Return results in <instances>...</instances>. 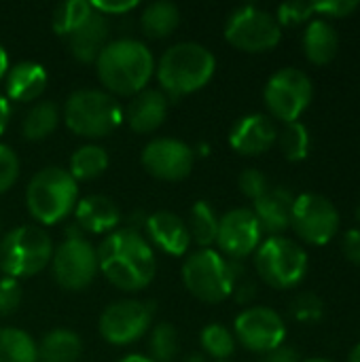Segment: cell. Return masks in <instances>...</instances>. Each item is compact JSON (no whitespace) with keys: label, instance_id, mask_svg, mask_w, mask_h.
<instances>
[{"label":"cell","instance_id":"obj_1","mask_svg":"<svg viewBox=\"0 0 360 362\" xmlns=\"http://www.w3.org/2000/svg\"><path fill=\"white\" fill-rule=\"evenodd\" d=\"M98 252V269L121 291H140L151 284L157 261L151 244L136 229H117L104 238Z\"/></svg>","mask_w":360,"mask_h":362},{"label":"cell","instance_id":"obj_15","mask_svg":"<svg viewBox=\"0 0 360 362\" xmlns=\"http://www.w3.org/2000/svg\"><path fill=\"white\" fill-rule=\"evenodd\" d=\"M193 148L178 138H155L140 155L144 170L159 180H182L193 170Z\"/></svg>","mask_w":360,"mask_h":362},{"label":"cell","instance_id":"obj_27","mask_svg":"<svg viewBox=\"0 0 360 362\" xmlns=\"http://www.w3.org/2000/svg\"><path fill=\"white\" fill-rule=\"evenodd\" d=\"M38 350L34 339L15 327H0V362H36Z\"/></svg>","mask_w":360,"mask_h":362},{"label":"cell","instance_id":"obj_21","mask_svg":"<svg viewBox=\"0 0 360 362\" xmlns=\"http://www.w3.org/2000/svg\"><path fill=\"white\" fill-rule=\"evenodd\" d=\"M106 38H108V21L102 13L93 11L85 19V23H81L72 34H68V49L79 62L89 64L98 59V55L106 47Z\"/></svg>","mask_w":360,"mask_h":362},{"label":"cell","instance_id":"obj_34","mask_svg":"<svg viewBox=\"0 0 360 362\" xmlns=\"http://www.w3.org/2000/svg\"><path fill=\"white\" fill-rule=\"evenodd\" d=\"M178 331L170 322H159L153 327L149 335V352L151 361L172 362L178 356Z\"/></svg>","mask_w":360,"mask_h":362},{"label":"cell","instance_id":"obj_6","mask_svg":"<svg viewBox=\"0 0 360 362\" xmlns=\"http://www.w3.org/2000/svg\"><path fill=\"white\" fill-rule=\"evenodd\" d=\"M121 106L104 89H76L64 106V121L70 132L83 138H104L121 125Z\"/></svg>","mask_w":360,"mask_h":362},{"label":"cell","instance_id":"obj_30","mask_svg":"<svg viewBox=\"0 0 360 362\" xmlns=\"http://www.w3.org/2000/svg\"><path fill=\"white\" fill-rule=\"evenodd\" d=\"M189 233L191 238L202 246V248H210V244L216 242V233H219V216L214 212V208L199 199L193 204L191 214H189Z\"/></svg>","mask_w":360,"mask_h":362},{"label":"cell","instance_id":"obj_3","mask_svg":"<svg viewBox=\"0 0 360 362\" xmlns=\"http://www.w3.org/2000/svg\"><path fill=\"white\" fill-rule=\"evenodd\" d=\"M216 70L214 53L193 40L172 45L157 64V81L166 93L180 98L202 89Z\"/></svg>","mask_w":360,"mask_h":362},{"label":"cell","instance_id":"obj_45","mask_svg":"<svg viewBox=\"0 0 360 362\" xmlns=\"http://www.w3.org/2000/svg\"><path fill=\"white\" fill-rule=\"evenodd\" d=\"M8 119H11V106H8V100L0 93V136H2V132L6 129V125H8Z\"/></svg>","mask_w":360,"mask_h":362},{"label":"cell","instance_id":"obj_38","mask_svg":"<svg viewBox=\"0 0 360 362\" xmlns=\"http://www.w3.org/2000/svg\"><path fill=\"white\" fill-rule=\"evenodd\" d=\"M19 178V157L17 153L0 142V193L8 191Z\"/></svg>","mask_w":360,"mask_h":362},{"label":"cell","instance_id":"obj_8","mask_svg":"<svg viewBox=\"0 0 360 362\" xmlns=\"http://www.w3.org/2000/svg\"><path fill=\"white\" fill-rule=\"evenodd\" d=\"M308 265L310 259L306 248L284 235H272L255 250V267L259 278L278 291L297 286L306 278Z\"/></svg>","mask_w":360,"mask_h":362},{"label":"cell","instance_id":"obj_49","mask_svg":"<svg viewBox=\"0 0 360 362\" xmlns=\"http://www.w3.org/2000/svg\"><path fill=\"white\" fill-rule=\"evenodd\" d=\"M301 362H335V361H331V358H323V356H316V358H308V361H301Z\"/></svg>","mask_w":360,"mask_h":362},{"label":"cell","instance_id":"obj_36","mask_svg":"<svg viewBox=\"0 0 360 362\" xmlns=\"http://www.w3.org/2000/svg\"><path fill=\"white\" fill-rule=\"evenodd\" d=\"M314 15V2H303V0H293L284 2L278 6L276 19L280 25H297L308 21Z\"/></svg>","mask_w":360,"mask_h":362},{"label":"cell","instance_id":"obj_39","mask_svg":"<svg viewBox=\"0 0 360 362\" xmlns=\"http://www.w3.org/2000/svg\"><path fill=\"white\" fill-rule=\"evenodd\" d=\"M21 303V286L15 278L4 276L0 280V318H6L17 312Z\"/></svg>","mask_w":360,"mask_h":362},{"label":"cell","instance_id":"obj_46","mask_svg":"<svg viewBox=\"0 0 360 362\" xmlns=\"http://www.w3.org/2000/svg\"><path fill=\"white\" fill-rule=\"evenodd\" d=\"M6 70H8V55H6V49L0 42V78L6 74Z\"/></svg>","mask_w":360,"mask_h":362},{"label":"cell","instance_id":"obj_4","mask_svg":"<svg viewBox=\"0 0 360 362\" xmlns=\"http://www.w3.org/2000/svg\"><path fill=\"white\" fill-rule=\"evenodd\" d=\"M244 274V267L223 257L212 248H199L189 255L182 265V282L191 295L206 303H221L231 297L236 280Z\"/></svg>","mask_w":360,"mask_h":362},{"label":"cell","instance_id":"obj_47","mask_svg":"<svg viewBox=\"0 0 360 362\" xmlns=\"http://www.w3.org/2000/svg\"><path fill=\"white\" fill-rule=\"evenodd\" d=\"M119 362H155V361H151L149 356H142V354H129V356L121 358Z\"/></svg>","mask_w":360,"mask_h":362},{"label":"cell","instance_id":"obj_33","mask_svg":"<svg viewBox=\"0 0 360 362\" xmlns=\"http://www.w3.org/2000/svg\"><path fill=\"white\" fill-rule=\"evenodd\" d=\"M199 341H202V348L208 356H212L216 362L229 361L231 354L236 352V337L233 333L219 325V322H212L208 327L202 329L199 333Z\"/></svg>","mask_w":360,"mask_h":362},{"label":"cell","instance_id":"obj_35","mask_svg":"<svg viewBox=\"0 0 360 362\" xmlns=\"http://www.w3.org/2000/svg\"><path fill=\"white\" fill-rule=\"evenodd\" d=\"M289 310H291V316H293L295 320L306 322V325L318 322V320L325 316V303H323V299H320L316 293H310V291L299 293V295L291 301Z\"/></svg>","mask_w":360,"mask_h":362},{"label":"cell","instance_id":"obj_52","mask_svg":"<svg viewBox=\"0 0 360 362\" xmlns=\"http://www.w3.org/2000/svg\"><path fill=\"white\" fill-rule=\"evenodd\" d=\"M223 362H229V361H223Z\"/></svg>","mask_w":360,"mask_h":362},{"label":"cell","instance_id":"obj_29","mask_svg":"<svg viewBox=\"0 0 360 362\" xmlns=\"http://www.w3.org/2000/svg\"><path fill=\"white\" fill-rule=\"evenodd\" d=\"M108 168V153L98 144H85L70 157V176L74 180H91Z\"/></svg>","mask_w":360,"mask_h":362},{"label":"cell","instance_id":"obj_23","mask_svg":"<svg viewBox=\"0 0 360 362\" xmlns=\"http://www.w3.org/2000/svg\"><path fill=\"white\" fill-rule=\"evenodd\" d=\"M76 223L89 233L112 231L121 221L119 206L106 195H87L74 206Z\"/></svg>","mask_w":360,"mask_h":362},{"label":"cell","instance_id":"obj_37","mask_svg":"<svg viewBox=\"0 0 360 362\" xmlns=\"http://www.w3.org/2000/svg\"><path fill=\"white\" fill-rule=\"evenodd\" d=\"M238 187H240V191H242L248 199L257 202L259 197H263V195L267 193L269 182H267V176H265L261 170H257V168H246V170L240 174V178H238Z\"/></svg>","mask_w":360,"mask_h":362},{"label":"cell","instance_id":"obj_18","mask_svg":"<svg viewBox=\"0 0 360 362\" xmlns=\"http://www.w3.org/2000/svg\"><path fill=\"white\" fill-rule=\"evenodd\" d=\"M295 195L286 187H269L263 197L252 206V212L261 225V231L272 235H282L291 227Z\"/></svg>","mask_w":360,"mask_h":362},{"label":"cell","instance_id":"obj_20","mask_svg":"<svg viewBox=\"0 0 360 362\" xmlns=\"http://www.w3.org/2000/svg\"><path fill=\"white\" fill-rule=\"evenodd\" d=\"M170 100L161 89H142L127 106V123L138 134L155 132L168 117Z\"/></svg>","mask_w":360,"mask_h":362},{"label":"cell","instance_id":"obj_19","mask_svg":"<svg viewBox=\"0 0 360 362\" xmlns=\"http://www.w3.org/2000/svg\"><path fill=\"white\" fill-rule=\"evenodd\" d=\"M146 233L159 250L174 257H182L191 244L187 223L178 214L168 210H159L146 218Z\"/></svg>","mask_w":360,"mask_h":362},{"label":"cell","instance_id":"obj_7","mask_svg":"<svg viewBox=\"0 0 360 362\" xmlns=\"http://www.w3.org/2000/svg\"><path fill=\"white\" fill-rule=\"evenodd\" d=\"M53 259V242L49 233L36 225L11 229L0 242V269L8 278H30L42 272Z\"/></svg>","mask_w":360,"mask_h":362},{"label":"cell","instance_id":"obj_26","mask_svg":"<svg viewBox=\"0 0 360 362\" xmlns=\"http://www.w3.org/2000/svg\"><path fill=\"white\" fill-rule=\"evenodd\" d=\"M180 21V11L170 0H155L151 2L140 17V25L146 36L151 38H163L176 30Z\"/></svg>","mask_w":360,"mask_h":362},{"label":"cell","instance_id":"obj_44","mask_svg":"<svg viewBox=\"0 0 360 362\" xmlns=\"http://www.w3.org/2000/svg\"><path fill=\"white\" fill-rule=\"evenodd\" d=\"M263 362H301V356L295 348L291 346H280L276 348L274 352L265 354L263 356Z\"/></svg>","mask_w":360,"mask_h":362},{"label":"cell","instance_id":"obj_22","mask_svg":"<svg viewBox=\"0 0 360 362\" xmlns=\"http://www.w3.org/2000/svg\"><path fill=\"white\" fill-rule=\"evenodd\" d=\"M4 83H6V95L15 102H32L36 100L49 81V74L45 70L42 64L38 62H17L15 66H11L4 74Z\"/></svg>","mask_w":360,"mask_h":362},{"label":"cell","instance_id":"obj_5","mask_svg":"<svg viewBox=\"0 0 360 362\" xmlns=\"http://www.w3.org/2000/svg\"><path fill=\"white\" fill-rule=\"evenodd\" d=\"M79 199V185L68 170L49 165L32 176L25 189L30 214L42 225H53L66 218Z\"/></svg>","mask_w":360,"mask_h":362},{"label":"cell","instance_id":"obj_16","mask_svg":"<svg viewBox=\"0 0 360 362\" xmlns=\"http://www.w3.org/2000/svg\"><path fill=\"white\" fill-rule=\"evenodd\" d=\"M261 225L252 208H233L219 218L216 244L227 255V259L240 261L252 255L263 242Z\"/></svg>","mask_w":360,"mask_h":362},{"label":"cell","instance_id":"obj_28","mask_svg":"<svg viewBox=\"0 0 360 362\" xmlns=\"http://www.w3.org/2000/svg\"><path fill=\"white\" fill-rule=\"evenodd\" d=\"M57 123H59L57 104L51 100H40L28 110L21 123V132L28 140H42L57 127Z\"/></svg>","mask_w":360,"mask_h":362},{"label":"cell","instance_id":"obj_11","mask_svg":"<svg viewBox=\"0 0 360 362\" xmlns=\"http://www.w3.org/2000/svg\"><path fill=\"white\" fill-rule=\"evenodd\" d=\"M339 223V210L329 197L312 191L295 195L291 227L301 242L312 246H325L337 235Z\"/></svg>","mask_w":360,"mask_h":362},{"label":"cell","instance_id":"obj_13","mask_svg":"<svg viewBox=\"0 0 360 362\" xmlns=\"http://www.w3.org/2000/svg\"><path fill=\"white\" fill-rule=\"evenodd\" d=\"M233 337L250 352L269 354L284 346L286 325L276 310L265 305H250L236 316Z\"/></svg>","mask_w":360,"mask_h":362},{"label":"cell","instance_id":"obj_14","mask_svg":"<svg viewBox=\"0 0 360 362\" xmlns=\"http://www.w3.org/2000/svg\"><path fill=\"white\" fill-rule=\"evenodd\" d=\"M155 303L125 299L110 303L100 316V335L112 346H127L140 339L153 320Z\"/></svg>","mask_w":360,"mask_h":362},{"label":"cell","instance_id":"obj_10","mask_svg":"<svg viewBox=\"0 0 360 362\" xmlns=\"http://www.w3.org/2000/svg\"><path fill=\"white\" fill-rule=\"evenodd\" d=\"M225 38L240 51L261 53L274 49L282 38L276 15L255 4L238 6L225 21Z\"/></svg>","mask_w":360,"mask_h":362},{"label":"cell","instance_id":"obj_50","mask_svg":"<svg viewBox=\"0 0 360 362\" xmlns=\"http://www.w3.org/2000/svg\"><path fill=\"white\" fill-rule=\"evenodd\" d=\"M185 362H204V358H202L199 354H191V356H189Z\"/></svg>","mask_w":360,"mask_h":362},{"label":"cell","instance_id":"obj_17","mask_svg":"<svg viewBox=\"0 0 360 362\" xmlns=\"http://www.w3.org/2000/svg\"><path fill=\"white\" fill-rule=\"evenodd\" d=\"M278 142V127L269 115L250 112L240 117L229 132V144L242 155H261Z\"/></svg>","mask_w":360,"mask_h":362},{"label":"cell","instance_id":"obj_42","mask_svg":"<svg viewBox=\"0 0 360 362\" xmlns=\"http://www.w3.org/2000/svg\"><path fill=\"white\" fill-rule=\"evenodd\" d=\"M136 0H95L91 2L93 11L102 15H117V13H127L136 6Z\"/></svg>","mask_w":360,"mask_h":362},{"label":"cell","instance_id":"obj_48","mask_svg":"<svg viewBox=\"0 0 360 362\" xmlns=\"http://www.w3.org/2000/svg\"><path fill=\"white\" fill-rule=\"evenodd\" d=\"M348 362H360V344H356V346L352 348V352H350V356H348Z\"/></svg>","mask_w":360,"mask_h":362},{"label":"cell","instance_id":"obj_25","mask_svg":"<svg viewBox=\"0 0 360 362\" xmlns=\"http://www.w3.org/2000/svg\"><path fill=\"white\" fill-rule=\"evenodd\" d=\"M36 350L40 362H76V358L81 356L83 344L74 331L55 329L42 337Z\"/></svg>","mask_w":360,"mask_h":362},{"label":"cell","instance_id":"obj_12","mask_svg":"<svg viewBox=\"0 0 360 362\" xmlns=\"http://www.w3.org/2000/svg\"><path fill=\"white\" fill-rule=\"evenodd\" d=\"M53 278L66 291H83L95 278L98 252L81 235H68L53 252Z\"/></svg>","mask_w":360,"mask_h":362},{"label":"cell","instance_id":"obj_32","mask_svg":"<svg viewBox=\"0 0 360 362\" xmlns=\"http://www.w3.org/2000/svg\"><path fill=\"white\" fill-rule=\"evenodd\" d=\"M278 144L289 161H303L312 146L310 129L301 121L284 123L282 132H278Z\"/></svg>","mask_w":360,"mask_h":362},{"label":"cell","instance_id":"obj_51","mask_svg":"<svg viewBox=\"0 0 360 362\" xmlns=\"http://www.w3.org/2000/svg\"><path fill=\"white\" fill-rule=\"evenodd\" d=\"M356 221L360 223V202H359V206H356Z\"/></svg>","mask_w":360,"mask_h":362},{"label":"cell","instance_id":"obj_24","mask_svg":"<svg viewBox=\"0 0 360 362\" xmlns=\"http://www.w3.org/2000/svg\"><path fill=\"white\" fill-rule=\"evenodd\" d=\"M301 42H303L306 57L316 66H325L333 62L339 51V34L335 25L325 17L310 19Z\"/></svg>","mask_w":360,"mask_h":362},{"label":"cell","instance_id":"obj_43","mask_svg":"<svg viewBox=\"0 0 360 362\" xmlns=\"http://www.w3.org/2000/svg\"><path fill=\"white\" fill-rule=\"evenodd\" d=\"M231 295H233L236 301H240V303H250V301L257 297V284H255L250 278H246V276L242 274V276L236 280Z\"/></svg>","mask_w":360,"mask_h":362},{"label":"cell","instance_id":"obj_9","mask_svg":"<svg viewBox=\"0 0 360 362\" xmlns=\"http://www.w3.org/2000/svg\"><path fill=\"white\" fill-rule=\"evenodd\" d=\"M314 95V85L308 72L295 66H286L276 70L265 89L263 100L274 119H280L282 123L299 121V117L306 112Z\"/></svg>","mask_w":360,"mask_h":362},{"label":"cell","instance_id":"obj_2","mask_svg":"<svg viewBox=\"0 0 360 362\" xmlns=\"http://www.w3.org/2000/svg\"><path fill=\"white\" fill-rule=\"evenodd\" d=\"M95 70L108 91L119 95H136L146 89L155 72V57L142 40L119 38L106 42L95 59Z\"/></svg>","mask_w":360,"mask_h":362},{"label":"cell","instance_id":"obj_41","mask_svg":"<svg viewBox=\"0 0 360 362\" xmlns=\"http://www.w3.org/2000/svg\"><path fill=\"white\" fill-rule=\"evenodd\" d=\"M342 250L346 259L354 265H360V227L348 229L342 240Z\"/></svg>","mask_w":360,"mask_h":362},{"label":"cell","instance_id":"obj_31","mask_svg":"<svg viewBox=\"0 0 360 362\" xmlns=\"http://www.w3.org/2000/svg\"><path fill=\"white\" fill-rule=\"evenodd\" d=\"M93 13L91 2L87 0H64L55 6L53 11V30L59 36H68L72 34L81 23H85V19Z\"/></svg>","mask_w":360,"mask_h":362},{"label":"cell","instance_id":"obj_40","mask_svg":"<svg viewBox=\"0 0 360 362\" xmlns=\"http://www.w3.org/2000/svg\"><path fill=\"white\" fill-rule=\"evenodd\" d=\"M360 6L359 0H323L314 2V13L327 17H348Z\"/></svg>","mask_w":360,"mask_h":362}]
</instances>
